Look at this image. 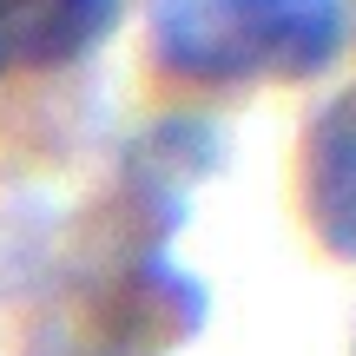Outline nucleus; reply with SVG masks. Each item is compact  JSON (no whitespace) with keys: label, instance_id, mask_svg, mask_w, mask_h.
I'll return each mask as SVG.
<instances>
[{"label":"nucleus","instance_id":"1","mask_svg":"<svg viewBox=\"0 0 356 356\" xmlns=\"http://www.w3.org/2000/svg\"><path fill=\"white\" fill-rule=\"evenodd\" d=\"M152 60L185 86H244L270 73V0H145Z\"/></svg>","mask_w":356,"mask_h":356},{"label":"nucleus","instance_id":"4","mask_svg":"<svg viewBox=\"0 0 356 356\" xmlns=\"http://www.w3.org/2000/svg\"><path fill=\"white\" fill-rule=\"evenodd\" d=\"M343 53V0H270V73L317 79Z\"/></svg>","mask_w":356,"mask_h":356},{"label":"nucleus","instance_id":"3","mask_svg":"<svg viewBox=\"0 0 356 356\" xmlns=\"http://www.w3.org/2000/svg\"><path fill=\"white\" fill-rule=\"evenodd\" d=\"M119 0H0V73H47L99 47Z\"/></svg>","mask_w":356,"mask_h":356},{"label":"nucleus","instance_id":"2","mask_svg":"<svg viewBox=\"0 0 356 356\" xmlns=\"http://www.w3.org/2000/svg\"><path fill=\"white\" fill-rule=\"evenodd\" d=\"M304 218L330 257L356 264V86H343L304 139Z\"/></svg>","mask_w":356,"mask_h":356}]
</instances>
